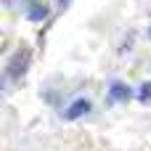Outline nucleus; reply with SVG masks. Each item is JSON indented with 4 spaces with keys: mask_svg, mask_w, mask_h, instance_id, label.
I'll use <instances>...</instances> for the list:
<instances>
[{
    "mask_svg": "<svg viewBox=\"0 0 151 151\" xmlns=\"http://www.w3.org/2000/svg\"><path fill=\"white\" fill-rule=\"evenodd\" d=\"M27 69H29V48H19V50L11 56V61H8V66H5V74H8L11 82H16V80H21V77L27 74Z\"/></svg>",
    "mask_w": 151,
    "mask_h": 151,
    "instance_id": "f257e3e1",
    "label": "nucleus"
},
{
    "mask_svg": "<svg viewBox=\"0 0 151 151\" xmlns=\"http://www.w3.org/2000/svg\"><path fill=\"white\" fill-rule=\"evenodd\" d=\"M88 111H90V101H88V98H77V101L66 109L64 117H66V119H80V117H85Z\"/></svg>",
    "mask_w": 151,
    "mask_h": 151,
    "instance_id": "f03ea898",
    "label": "nucleus"
},
{
    "mask_svg": "<svg viewBox=\"0 0 151 151\" xmlns=\"http://www.w3.org/2000/svg\"><path fill=\"white\" fill-rule=\"evenodd\" d=\"M109 93H111V98H114V101H127V98L133 96V93H130V88H127V85H122V82H114Z\"/></svg>",
    "mask_w": 151,
    "mask_h": 151,
    "instance_id": "7ed1b4c3",
    "label": "nucleus"
},
{
    "mask_svg": "<svg viewBox=\"0 0 151 151\" xmlns=\"http://www.w3.org/2000/svg\"><path fill=\"white\" fill-rule=\"evenodd\" d=\"M141 101H151V82H146L143 88H141V96H138Z\"/></svg>",
    "mask_w": 151,
    "mask_h": 151,
    "instance_id": "39448f33",
    "label": "nucleus"
},
{
    "mask_svg": "<svg viewBox=\"0 0 151 151\" xmlns=\"http://www.w3.org/2000/svg\"><path fill=\"white\" fill-rule=\"evenodd\" d=\"M45 11H48L45 5L35 3V5H32V11H29V19H32V21H40V19H45Z\"/></svg>",
    "mask_w": 151,
    "mask_h": 151,
    "instance_id": "20e7f679",
    "label": "nucleus"
},
{
    "mask_svg": "<svg viewBox=\"0 0 151 151\" xmlns=\"http://www.w3.org/2000/svg\"><path fill=\"white\" fill-rule=\"evenodd\" d=\"M149 37H151V27H149Z\"/></svg>",
    "mask_w": 151,
    "mask_h": 151,
    "instance_id": "0eeeda50",
    "label": "nucleus"
},
{
    "mask_svg": "<svg viewBox=\"0 0 151 151\" xmlns=\"http://www.w3.org/2000/svg\"><path fill=\"white\" fill-rule=\"evenodd\" d=\"M56 3H58V8H61V11H64V8L69 5V0H56Z\"/></svg>",
    "mask_w": 151,
    "mask_h": 151,
    "instance_id": "423d86ee",
    "label": "nucleus"
}]
</instances>
